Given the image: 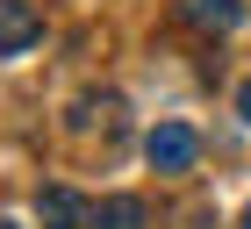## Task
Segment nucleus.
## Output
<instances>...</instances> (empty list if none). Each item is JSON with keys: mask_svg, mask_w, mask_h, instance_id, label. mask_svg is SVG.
Masks as SVG:
<instances>
[{"mask_svg": "<svg viewBox=\"0 0 251 229\" xmlns=\"http://www.w3.org/2000/svg\"><path fill=\"white\" fill-rule=\"evenodd\" d=\"M144 158H151L158 172H194V158H201V136H194L187 122H158V129L144 136Z\"/></svg>", "mask_w": 251, "mask_h": 229, "instance_id": "obj_1", "label": "nucleus"}, {"mask_svg": "<svg viewBox=\"0 0 251 229\" xmlns=\"http://www.w3.org/2000/svg\"><path fill=\"white\" fill-rule=\"evenodd\" d=\"M36 36H43V15H36V0H0V57H22Z\"/></svg>", "mask_w": 251, "mask_h": 229, "instance_id": "obj_2", "label": "nucleus"}, {"mask_svg": "<svg viewBox=\"0 0 251 229\" xmlns=\"http://www.w3.org/2000/svg\"><path fill=\"white\" fill-rule=\"evenodd\" d=\"M36 215H43V229H79V222H94L86 201H79L72 186H43V193H36Z\"/></svg>", "mask_w": 251, "mask_h": 229, "instance_id": "obj_3", "label": "nucleus"}, {"mask_svg": "<svg viewBox=\"0 0 251 229\" xmlns=\"http://www.w3.org/2000/svg\"><path fill=\"white\" fill-rule=\"evenodd\" d=\"M179 15L194 29H215V36H230L237 22H244V0H179Z\"/></svg>", "mask_w": 251, "mask_h": 229, "instance_id": "obj_4", "label": "nucleus"}, {"mask_svg": "<svg viewBox=\"0 0 251 229\" xmlns=\"http://www.w3.org/2000/svg\"><path fill=\"white\" fill-rule=\"evenodd\" d=\"M86 229H144V201H136V193H115V201H100V208H94Z\"/></svg>", "mask_w": 251, "mask_h": 229, "instance_id": "obj_5", "label": "nucleus"}, {"mask_svg": "<svg viewBox=\"0 0 251 229\" xmlns=\"http://www.w3.org/2000/svg\"><path fill=\"white\" fill-rule=\"evenodd\" d=\"M237 108H244V122H251V79H244V93H237Z\"/></svg>", "mask_w": 251, "mask_h": 229, "instance_id": "obj_6", "label": "nucleus"}, {"mask_svg": "<svg viewBox=\"0 0 251 229\" xmlns=\"http://www.w3.org/2000/svg\"><path fill=\"white\" fill-rule=\"evenodd\" d=\"M244 229H251V208H244Z\"/></svg>", "mask_w": 251, "mask_h": 229, "instance_id": "obj_7", "label": "nucleus"}, {"mask_svg": "<svg viewBox=\"0 0 251 229\" xmlns=\"http://www.w3.org/2000/svg\"><path fill=\"white\" fill-rule=\"evenodd\" d=\"M0 229H15V222H0Z\"/></svg>", "mask_w": 251, "mask_h": 229, "instance_id": "obj_8", "label": "nucleus"}]
</instances>
